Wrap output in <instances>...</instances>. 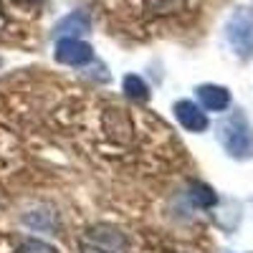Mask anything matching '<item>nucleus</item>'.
I'll use <instances>...</instances> for the list:
<instances>
[{
  "label": "nucleus",
  "mask_w": 253,
  "mask_h": 253,
  "mask_svg": "<svg viewBox=\"0 0 253 253\" xmlns=\"http://www.w3.org/2000/svg\"><path fill=\"white\" fill-rule=\"evenodd\" d=\"M122 86H124V94L129 96V99H137V101H147V99H150V86L144 84V79H139L134 74L124 76Z\"/></svg>",
  "instance_id": "obj_9"
},
{
  "label": "nucleus",
  "mask_w": 253,
  "mask_h": 253,
  "mask_svg": "<svg viewBox=\"0 0 253 253\" xmlns=\"http://www.w3.org/2000/svg\"><path fill=\"white\" fill-rule=\"evenodd\" d=\"M18 253H58L51 243L46 241H38V238H28L18 246Z\"/></svg>",
  "instance_id": "obj_11"
},
{
  "label": "nucleus",
  "mask_w": 253,
  "mask_h": 253,
  "mask_svg": "<svg viewBox=\"0 0 253 253\" xmlns=\"http://www.w3.org/2000/svg\"><path fill=\"white\" fill-rule=\"evenodd\" d=\"M56 61L66 66H86L94 61V48L81 38H58L56 41Z\"/></svg>",
  "instance_id": "obj_4"
},
{
  "label": "nucleus",
  "mask_w": 253,
  "mask_h": 253,
  "mask_svg": "<svg viewBox=\"0 0 253 253\" xmlns=\"http://www.w3.org/2000/svg\"><path fill=\"white\" fill-rule=\"evenodd\" d=\"M81 253H126V238L112 225H94L81 236Z\"/></svg>",
  "instance_id": "obj_3"
},
{
  "label": "nucleus",
  "mask_w": 253,
  "mask_h": 253,
  "mask_svg": "<svg viewBox=\"0 0 253 253\" xmlns=\"http://www.w3.org/2000/svg\"><path fill=\"white\" fill-rule=\"evenodd\" d=\"M20 3H43V0H20Z\"/></svg>",
  "instance_id": "obj_12"
},
{
  "label": "nucleus",
  "mask_w": 253,
  "mask_h": 253,
  "mask_svg": "<svg viewBox=\"0 0 253 253\" xmlns=\"http://www.w3.org/2000/svg\"><path fill=\"white\" fill-rule=\"evenodd\" d=\"M218 139L228 157L251 160L253 157V124L243 112H230L218 124Z\"/></svg>",
  "instance_id": "obj_1"
},
{
  "label": "nucleus",
  "mask_w": 253,
  "mask_h": 253,
  "mask_svg": "<svg viewBox=\"0 0 253 253\" xmlns=\"http://www.w3.org/2000/svg\"><path fill=\"white\" fill-rule=\"evenodd\" d=\"M172 112H175L177 122L185 126L187 132L200 134V132H205V129H208V117H205L203 107H198L195 101L182 99V101H177V104H175V109H172Z\"/></svg>",
  "instance_id": "obj_5"
},
{
  "label": "nucleus",
  "mask_w": 253,
  "mask_h": 253,
  "mask_svg": "<svg viewBox=\"0 0 253 253\" xmlns=\"http://www.w3.org/2000/svg\"><path fill=\"white\" fill-rule=\"evenodd\" d=\"M225 38L241 61L253 58V5H241L230 13L225 23Z\"/></svg>",
  "instance_id": "obj_2"
},
{
  "label": "nucleus",
  "mask_w": 253,
  "mask_h": 253,
  "mask_svg": "<svg viewBox=\"0 0 253 253\" xmlns=\"http://www.w3.org/2000/svg\"><path fill=\"white\" fill-rule=\"evenodd\" d=\"M147 8H150L155 15H170V13H177L182 10L185 0H144Z\"/></svg>",
  "instance_id": "obj_10"
},
{
  "label": "nucleus",
  "mask_w": 253,
  "mask_h": 253,
  "mask_svg": "<svg viewBox=\"0 0 253 253\" xmlns=\"http://www.w3.org/2000/svg\"><path fill=\"white\" fill-rule=\"evenodd\" d=\"M187 198L193 200L198 208H213V205L218 203L215 190L210 187V185H205V182H193V185H190V193H187Z\"/></svg>",
  "instance_id": "obj_8"
},
{
  "label": "nucleus",
  "mask_w": 253,
  "mask_h": 253,
  "mask_svg": "<svg viewBox=\"0 0 253 253\" xmlns=\"http://www.w3.org/2000/svg\"><path fill=\"white\" fill-rule=\"evenodd\" d=\"M89 28H91V18L84 13V10H76V13L66 15L56 26V36L58 38H79V36L86 33Z\"/></svg>",
  "instance_id": "obj_7"
},
{
  "label": "nucleus",
  "mask_w": 253,
  "mask_h": 253,
  "mask_svg": "<svg viewBox=\"0 0 253 253\" xmlns=\"http://www.w3.org/2000/svg\"><path fill=\"white\" fill-rule=\"evenodd\" d=\"M195 94L200 107L208 112H225L230 107V91L225 86H218V84H200Z\"/></svg>",
  "instance_id": "obj_6"
}]
</instances>
